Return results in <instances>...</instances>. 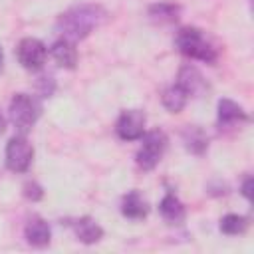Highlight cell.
<instances>
[{
  "label": "cell",
  "instance_id": "1",
  "mask_svg": "<svg viewBox=\"0 0 254 254\" xmlns=\"http://www.w3.org/2000/svg\"><path fill=\"white\" fill-rule=\"evenodd\" d=\"M105 16L107 12L97 4H77L65 10L64 14H60L56 30L60 32L62 38L75 44L87 38L105 20Z\"/></svg>",
  "mask_w": 254,
  "mask_h": 254
},
{
  "label": "cell",
  "instance_id": "2",
  "mask_svg": "<svg viewBox=\"0 0 254 254\" xmlns=\"http://www.w3.org/2000/svg\"><path fill=\"white\" fill-rule=\"evenodd\" d=\"M175 46L177 50L190 58V60H198L204 64H214L216 62V50L212 48V44L204 38L202 30L194 28V26H185L177 32L175 36Z\"/></svg>",
  "mask_w": 254,
  "mask_h": 254
},
{
  "label": "cell",
  "instance_id": "3",
  "mask_svg": "<svg viewBox=\"0 0 254 254\" xmlns=\"http://www.w3.org/2000/svg\"><path fill=\"white\" fill-rule=\"evenodd\" d=\"M42 115V103L30 93H16L10 101V119L16 129L24 135Z\"/></svg>",
  "mask_w": 254,
  "mask_h": 254
},
{
  "label": "cell",
  "instance_id": "4",
  "mask_svg": "<svg viewBox=\"0 0 254 254\" xmlns=\"http://www.w3.org/2000/svg\"><path fill=\"white\" fill-rule=\"evenodd\" d=\"M141 139L143 143L137 151V165L143 171H153L167 149V135L161 129H153V131L143 133Z\"/></svg>",
  "mask_w": 254,
  "mask_h": 254
},
{
  "label": "cell",
  "instance_id": "5",
  "mask_svg": "<svg viewBox=\"0 0 254 254\" xmlns=\"http://www.w3.org/2000/svg\"><path fill=\"white\" fill-rule=\"evenodd\" d=\"M34 159V147L26 135H16L6 145V167L12 173H26Z\"/></svg>",
  "mask_w": 254,
  "mask_h": 254
},
{
  "label": "cell",
  "instance_id": "6",
  "mask_svg": "<svg viewBox=\"0 0 254 254\" xmlns=\"http://www.w3.org/2000/svg\"><path fill=\"white\" fill-rule=\"evenodd\" d=\"M16 58L22 64V67H26L30 71H38L46 64L48 48L38 38H22L16 46Z\"/></svg>",
  "mask_w": 254,
  "mask_h": 254
},
{
  "label": "cell",
  "instance_id": "7",
  "mask_svg": "<svg viewBox=\"0 0 254 254\" xmlns=\"http://www.w3.org/2000/svg\"><path fill=\"white\" fill-rule=\"evenodd\" d=\"M145 113L141 109H127L119 115L115 123V131L123 141H137L145 133Z\"/></svg>",
  "mask_w": 254,
  "mask_h": 254
},
{
  "label": "cell",
  "instance_id": "8",
  "mask_svg": "<svg viewBox=\"0 0 254 254\" xmlns=\"http://www.w3.org/2000/svg\"><path fill=\"white\" fill-rule=\"evenodd\" d=\"M175 83L179 87H183L187 95H200L206 89V81H204L202 73L190 64H187V65H183L179 69V75H177Z\"/></svg>",
  "mask_w": 254,
  "mask_h": 254
},
{
  "label": "cell",
  "instance_id": "9",
  "mask_svg": "<svg viewBox=\"0 0 254 254\" xmlns=\"http://www.w3.org/2000/svg\"><path fill=\"white\" fill-rule=\"evenodd\" d=\"M24 236H26V240L32 246L42 248V246H48L50 244V240H52V228H50V224L42 216H32L26 222Z\"/></svg>",
  "mask_w": 254,
  "mask_h": 254
},
{
  "label": "cell",
  "instance_id": "10",
  "mask_svg": "<svg viewBox=\"0 0 254 254\" xmlns=\"http://www.w3.org/2000/svg\"><path fill=\"white\" fill-rule=\"evenodd\" d=\"M50 56L56 60L58 65L65 67V69H73L75 64H77V50H75V44L65 40V38H60L52 44L50 48Z\"/></svg>",
  "mask_w": 254,
  "mask_h": 254
},
{
  "label": "cell",
  "instance_id": "11",
  "mask_svg": "<svg viewBox=\"0 0 254 254\" xmlns=\"http://www.w3.org/2000/svg\"><path fill=\"white\" fill-rule=\"evenodd\" d=\"M242 121H248V115L246 111L232 99L224 97L218 101V127L226 129V127H232L236 123H242Z\"/></svg>",
  "mask_w": 254,
  "mask_h": 254
},
{
  "label": "cell",
  "instance_id": "12",
  "mask_svg": "<svg viewBox=\"0 0 254 254\" xmlns=\"http://www.w3.org/2000/svg\"><path fill=\"white\" fill-rule=\"evenodd\" d=\"M73 230L77 240H81L83 244H95L103 238V228L99 226L97 220H93L91 216H81L73 222Z\"/></svg>",
  "mask_w": 254,
  "mask_h": 254
},
{
  "label": "cell",
  "instance_id": "13",
  "mask_svg": "<svg viewBox=\"0 0 254 254\" xmlns=\"http://www.w3.org/2000/svg\"><path fill=\"white\" fill-rule=\"evenodd\" d=\"M183 137V143H185V149L192 155H202L208 147V137L206 133L202 131V127L198 125H187L181 133Z\"/></svg>",
  "mask_w": 254,
  "mask_h": 254
},
{
  "label": "cell",
  "instance_id": "14",
  "mask_svg": "<svg viewBox=\"0 0 254 254\" xmlns=\"http://www.w3.org/2000/svg\"><path fill=\"white\" fill-rule=\"evenodd\" d=\"M159 210H161V216H163L167 222H171V224H181V222L185 220V214H187L183 202H181L179 196H175L173 192H167V194L161 198Z\"/></svg>",
  "mask_w": 254,
  "mask_h": 254
},
{
  "label": "cell",
  "instance_id": "15",
  "mask_svg": "<svg viewBox=\"0 0 254 254\" xmlns=\"http://www.w3.org/2000/svg\"><path fill=\"white\" fill-rule=\"evenodd\" d=\"M121 212H123V216H127V218L141 220V218H145V216L149 214V206H147V202L143 200V196H141L137 190H131V192H127V194L123 196V200H121Z\"/></svg>",
  "mask_w": 254,
  "mask_h": 254
},
{
  "label": "cell",
  "instance_id": "16",
  "mask_svg": "<svg viewBox=\"0 0 254 254\" xmlns=\"http://www.w3.org/2000/svg\"><path fill=\"white\" fill-rule=\"evenodd\" d=\"M187 99H189V95H187L185 89L179 87L177 83L169 85V87L163 91V95H161V101H163L165 109L171 111V113H179V111H183V107L187 105Z\"/></svg>",
  "mask_w": 254,
  "mask_h": 254
},
{
  "label": "cell",
  "instance_id": "17",
  "mask_svg": "<svg viewBox=\"0 0 254 254\" xmlns=\"http://www.w3.org/2000/svg\"><path fill=\"white\" fill-rule=\"evenodd\" d=\"M181 14V6L173 2H157L149 6V16L157 22H175Z\"/></svg>",
  "mask_w": 254,
  "mask_h": 254
},
{
  "label": "cell",
  "instance_id": "18",
  "mask_svg": "<svg viewBox=\"0 0 254 254\" xmlns=\"http://www.w3.org/2000/svg\"><path fill=\"white\" fill-rule=\"evenodd\" d=\"M248 228V218L242 216V214H226L220 218V230L228 236H236V234H242L244 230Z\"/></svg>",
  "mask_w": 254,
  "mask_h": 254
},
{
  "label": "cell",
  "instance_id": "19",
  "mask_svg": "<svg viewBox=\"0 0 254 254\" xmlns=\"http://www.w3.org/2000/svg\"><path fill=\"white\" fill-rule=\"evenodd\" d=\"M36 89H38V93H40L42 97H50V95L56 91V81H54V77L48 75V73L40 75L38 81H36Z\"/></svg>",
  "mask_w": 254,
  "mask_h": 254
},
{
  "label": "cell",
  "instance_id": "20",
  "mask_svg": "<svg viewBox=\"0 0 254 254\" xmlns=\"http://www.w3.org/2000/svg\"><path fill=\"white\" fill-rule=\"evenodd\" d=\"M24 196H26L28 200L36 202V200H40V198L44 196V189H42L36 181H28V183L24 185Z\"/></svg>",
  "mask_w": 254,
  "mask_h": 254
},
{
  "label": "cell",
  "instance_id": "21",
  "mask_svg": "<svg viewBox=\"0 0 254 254\" xmlns=\"http://www.w3.org/2000/svg\"><path fill=\"white\" fill-rule=\"evenodd\" d=\"M242 194L250 200L252 198V177H246L244 183H242Z\"/></svg>",
  "mask_w": 254,
  "mask_h": 254
},
{
  "label": "cell",
  "instance_id": "22",
  "mask_svg": "<svg viewBox=\"0 0 254 254\" xmlns=\"http://www.w3.org/2000/svg\"><path fill=\"white\" fill-rule=\"evenodd\" d=\"M4 129H6V119H4V115L0 113V135L4 133Z\"/></svg>",
  "mask_w": 254,
  "mask_h": 254
},
{
  "label": "cell",
  "instance_id": "23",
  "mask_svg": "<svg viewBox=\"0 0 254 254\" xmlns=\"http://www.w3.org/2000/svg\"><path fill=\"white\" fill-rule=\"evenodd\" d=\"M2 65H4V52H2V48H0V69H2Z\"/></svg>",
  "mask_w": 254,
  "mask_h": 254
}]
</instances>
